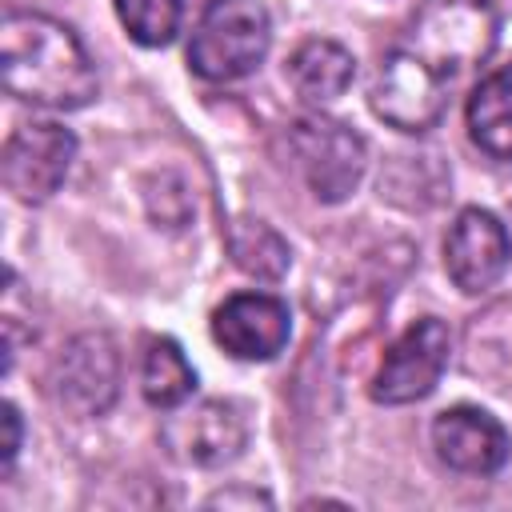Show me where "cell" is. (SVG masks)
Returning <instances> with one entry per match:
<instances>
[{"label": "cell", "mask_w": 512, "mask_h": 512, "mask_svg": "<svg viewBox=\"0 0 512 512\" xmlns=\"http://www.w3.org/2000/svg\"><path fill=\"white\" fill-rule=\"evenodd\" d=\"M0 72L8 96L52 108V112H76L96 100V68L80 36L32 8H12L0 24Z\"/></svg>", "instance_id": "1"}, {"label": "cell", "mask_w": 512, "mask_h": 512, "mask_svg": "<svg viewBox=\"0 0 512 512\" xmlns=\"http://www.w3.org/2000/svg\"><path fill=\"white\" fill-rule=\"evenodd\" d=\"M272 44V20L260 0H220L192 32L188 64L200 80L228 84L260 68Z\"/></svg>", "instance_id": "2"}, {"label": "cell", "mask_w": 512, "mask_h": 512, "mask_svg": "<svg viewBox=\"0 0 512 512\" xmlns=\"http://www.w3.org/2000/svg\"><path fill=\"white\" fill-rule=\"evenodd\" d=\"M288 152L320 204H340L356 192L368 168V144L344 120L308 112L288 128Z\"/></svg>", "instance_id": "3"}, {"label": "cell", "mask_w": 512, "mask_h": 512, "mask_svg": "<svg viewBox=\"0 0 512 512\" xmlns=\"http://www.w3.org/2000/svg\"><path fill=\"white\" fill-rule=\"evenodd\" d=\"M496 8L484 0H432L416 24L404 48L424 56L436 72L452 76L468 64H480L496 44Z\"/></svg>", "instance_id": "4"}, {"label": "cell", "mask_w": 512, "mask_h": 512, "mask_svg": "<svg viewBox=\"0 0 512 512\" xmlns=\"http://www.w3.org/2000/svg\"><path fill=\"white\" fill-rule=\"evenodd\" d=\"M372 112L400 128V132H428L448 104V76L436 72L424 56L412 48H396L376 68V80L368 88Z\"/></svg>", "instance_id": "5"}, {"label": "cell", "mask_w": 512, "mask_h": 512, "mask_svg": "<svg viewBox=\"0 0 512 512\" xmlns=\"http://www.w3.org/2000/svg\"><path fill=\"white\" fill-rule=\"evenodd\" d=\"M76 160V136L52 120L20 124L0 152V180L20 204H44Z\"/></svg>", "instance_id": "6"}, {"label": "cell", "mask_w": 512, "mask_h": 512, "mask_svg": "<svg viewBox=\"0 0 512 512\" xmlns=\"http://www.w3.org/2000/svg\"><path fill=\"white\" fill-rule=\"evenodd\" d=\"M448 352H452V336L448 324L436 316H420L412 320L396 344L384 352L376 376H372V400L376 404H412L424 400L444 368H448Z\"/></svg>", "instance_id": "7"}, {"label": "cell", "mask_w": 512, "mask_h": 512, "mask_svg": "<svg viewBox=\"0 0 512 512\" xmlns=\"http://www.w3.org/2000/svg\"><path fill=\"white\" fill-rule=\"evenodd\" d=\"M160 440L168 456L196 468L232 464L248 444V412L240 400H200L164 420Z\"/></svg>", "instance_id": "8"}, {"label": "cell", "mask_w": 512, "mask_h": 512, "mask_svg": "<svg viewBox=\"0 0 512 512\" xmlns=\"http://www.w3.org/2000/svg\"><path fill=\"white\" fill-rule=\"evenodd\" d=\"M292 336V312L272 292H236L212 312V340L232 360H272Z\"/></svg>", "instance_id": "9"}, {"label": "cell", "mask_w": 512, "mask_h": 512, "mask_svg": "<svg viewBox=\"0 0 512 512\" xmlns=\"http://www.w3.org/2000/svg\"><path fill=\"white\" fill-rule=\"evenodd\" d=\"M508 260H512L508 232L488 208H464L452 220V228L444 236V268L460 292H468V296L488 292L504 276Z\"/></svg>", "instance_id": "10"}, {"label": "cell", "mask_w": 512, "mask_h": 512, "mask_svg": "<svg viewBox=\"0 0 512 512\" xmlns=\"http://www.w3.org/2000/svg\"><path fill=\"white\" fill-rule=\"evenodd\" d=\"M120 384V356L104 332L76 336L52 364V392L76 416H100L112 408Z\"/></svg>", "instance_id": "11"}, {"label": "cell", "mask_w": 512, "mask_h": 512, "mask_svg": "<svg viewBox=\"0 0 512 512\" xmlns=\"http://www.w3.org/2000/svg\"><path fill=\"white\" fill-rule=\"evenodd\" d=\"M432 448L436 456L468 476H492L508 460V432L504 424L476 408V404H452L432 420Z\"/></svg>", "instance_id": "12"}, {"label": "cell", "mask_w": 512, "mask_h": 512, "mask_svg": "<svg viewBox=\"0 0 512 512\" xmlns=\"http://www.w3.org/2000/svg\"><path fill=\"white\" fill-rule=\"evenodd\" d=\"M352 76H356L352 52L344 44L328 40V36H312L288 56V80H292L296 96L312 108H324V104L340 100L348 92Z\"/></svg>", "instance_id": "13"}, {"label": "cell", "mask_w": 512, "mask_h": 512, "mask_svg": "<svg viewBox=\"0 0 512 512\" xmlns=\"http://www.w3.org/2000/svg\"><path fill=\"white\" fill-rule=\"evenodd\" d=\"M468 132L492 160H512V60L472 88Z\"/></svg>", "instance_id": "14"}, {"label": "cell", "mask_w": 512, "mask_h": 512, "mask_svg": "<svg viewBox=\"0 0 512 512\" xmlns=\"http://www.w3.org/2000/svg\"><path fill=\"white\" fill-rule=\"evenodd\" d=\"M224 244H228L232 260H236V268L256 276V280H264V284H276L292 264L288 240L272 224H264L256 216H236L228 224V232H224Z\"/></svg>", "instance_id": "15"}, {"label": "cell", "mask_w": 512, "mask_h": 512, "mask_svg": "<svg viewBox=\"0 0 512 512\" xmlns=\"http://www.w3.org/2000/svg\"><path fill=\"white\" fill-rule=\"evenodd\" d=\"M140 388L152 408H180L196 392V372L176 340L168 336L148 340V352L140 360Z\"/></svg>", "instance_id": "16"}, {"label": "cell", "mask_w": 512, "mask_h": 512, "mask_svg": "<svg viewBox=\"0 0 512 512\" xmlns=\"http://www.w3.org/2000/svg\"><path fill=\"white\" fill-rule=\"evenodd\" d=\"M124 32L144 48H164L180 32V0H112Z\"/></svg>", "instance_id": "17"}, {"label": "cell", "mask_w": 512, "mask_h": 512, "mask_svg": "<svg viewBox=\"0 0 512 512\" xmlns=\"http://www.w3.org/2000/svg\"><path fill=\"white\" fill-rule=\"evenodd\" d=\"M0 424H4L0 456H4V468H12V460H16V452H20V412H16V404H4V408H0Z\"/></svg>", "instance_id": "18"}, {"label": "cell", "mask_w": 512, "mask_h": 512, "mask_svg": "<svg viewBox=\"0 0 512 512\" xmlns=\"http://www.w3.org/2000/svg\"><path fill=\"white\" fill-rule=\"evenodd\" d=\"M232 504H248V508H268L272 500L264 496V492H256V488H228V492H216V496H208V508H232Z\"/></svg>", "instance_id": "19"}, {"label": "cell", "mask_w": 512, "mask_h": 512, "mask_svg": "<svg viewBox=\"0 0 512 512\" xmlns=\"http://www.w3.org/2000/svg\"><path fill=\"white\" fill-rule=\"evenodd\" d=\"M220 0H180V8H196V12H208V8H216Z\"/></svg>", "instance_id": "20"}, {"label": "cell", "mask_w": 512, "mask_h": 512, "mask_svg": "<svg viewBox=\"0 0 512 512\" xmlns=\"http://www.w3.org/2000/svg\"><path fill=\"white\" fill-rule=\"evenodd\" d=\"M484 4H492V8H496V0H484Z\"/></svg>", "instance_id": "21"}]
</instances>
